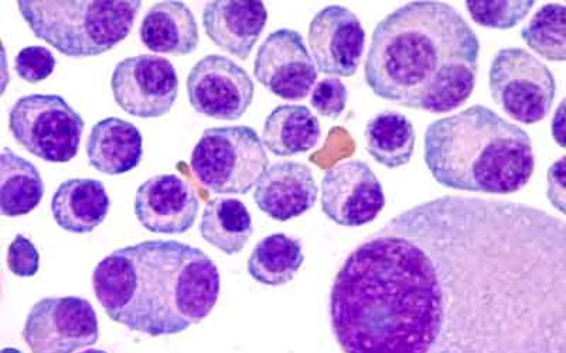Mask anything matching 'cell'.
<instances>
[{
    "instance_id": "1",
    "label": "cell",
    "mask_w": 566,
    "mask_h": 353,
    "mask_svg": "<svg viewBox=\"0 0 566 353\" xmlns=\"http://www.w3.org/2000/svg\"><path fill=\"white\" fill-rule=\"evenodd\" d=\"M343 353H566V222L441 196L363 242L331 292Z\"/></svg>"
},
{
    "instance_id": "2",
    "label": "cell",
    "mask_w": 566,
    "mask_h": 353,
    "mask_svg": "<svg viewBox=\"0 0 566 353\" xmlns=\"http://www.w3.org/2000/svg\"><path fill=\"white\" fill-rule=\"evenodd\" d=\"M479 55L476 33L451 4L407 3L374 29L366 81L377 97L448 114L472 95Z\"/></svg>"
},
{
    "instance_id": "3",
    "label": "cell",
    "mask_w": 566,
    "mask_h": 353,
    "mask_svg": "<svg viewBox=\"0 0 566 353\" xmlns=\"http://www.w3.org/2000/svg\"><path fill=\"white\" fill-rule=\"evenodd\" d=\"M94 291L111 320L149 336L176 335L219 301V267L199 247L176 240L126 246L95 267Z\"/></svg>"
},
{
    "instance_id": "4",
    "label": "cell",
    "mask_w": 566,
    "mask_h": 353,
    "mask_svg": "<svg viewBox=\"0 0 566 353\" xmlns=\"http://www.w3.org/2000/svg\"><path fill=\"white\" fill-rule=\"evenodd\" d=\"M424 161L448 189L494 195L523 190L535 168L530 135L483 105L429 125Z\"/></svg>"
},
{
    "instance_id": "5",
    "label": "cell",
    "mask_w": 566,
    "mask_h": 353,
    "mask_svg": "<svg viewBox=\"0 0 566 353\" xmlns=\"http://www.w3.org/2000/svg\"><path fill=\"white\" fill-rule=\"evenodd\" d=\"M35 38L67 57H97L133 32L140 0H19Z\"/></svg>"
},
{
    "instance_id": "6",
    "label": "cell",
    "mask_w": 566,
    "mask_h": 353,
    "mask_svg": "<svg viewBox=\"0 0 566 353\" xmlns=\"http://www.w3.org/2000/svg\"><path fill=\"white\" fill-rule=\"evenodd\" d=\"M191 170L216 194L245 195L270 168L264 141L248 126L205 130L191 151Z\"/></svg>"
},
{
    "instance_id": "7",
    "label": "cell",
    "mask_w": 566,
    "mask_h": 353,
    "mask_svg": "<svg viewBox=\"0 0 566 353\" xmlns=\"http://www.w3.org/2000/svg\"><path fill=\"white\" fill-rule=\"evenodd\" d=\"M85 122L60 95L34 94L20 98L9 114L14 140L35 158L64 164L78 153Z\"/></svg>"
},
{
    "instance_id": "8",
    "label": "cell",
    "mask_w": 566,
    "mask_h": 353,
    "mask_svg": "<svg viewBox=\"0 0 566 353\" xmlns=\"http://www.w3.org/2000/svg\"><path fill=\"white\" fill-rule=\"evenodd\" d=\"M489 87L504 114L524 125L547 118L557 94V83L547 65L520 47L495 54Z\"/></svg>"
},
{
    "instance_id": "9",
    "label": "cell",
    "mask_w": 566,
    "mask_h": 353,
    "mask_svg": "<svg viewBox=\"0 0 566 353\" xmlns=\"http://www.w3.org/2000/svg\"><path fill=\"white\" fill-rule=\"evenodd\" d=\"M23 338L32 353H73L97 344L98 317L80 297H50L30 310Z\"/></svg>"
},
{
    "instance_id": "10",
    "label": "cell",
    "mask_w": 566,
    "mask_h": 353,
    "mask_svg": "<svg viewBox=\"0 0 566 353\" xmlns=\"http://www.w3.org/2000/svg\"><path fill=\"white\" fill-rule=\"evenodd\" d=\"M115 103L140 119L170 113L179 95L174 64L159 55L142 54L123 60L111 77Z\"/></svg>"
},
{
    "instance_id": "11",
    "label": "cell",
    "mask_w": 566,
    "mask_h": 353,
    "mask_svg": "<svg viewBox=\"0 0 566 353\" xmlns=\"http://www.w3.org/2000/svg\"><path fill=\"white\" fill-rule=\"evenodd\" d=\"M247 71L224 55L201 58L187 77V95L197 113L217 120H239L254 100Z\"/></svg>"
},
{
    "instance_id": "12",
    "label": "cell",
    "mask_w": 566,
    "mask_h": 353,
    "mask_svg": "<svg viewBox=\"0 0 566 353\" xmlns=\"http://www.w3.org/2000/svg\"><path fill=\"white\" fill-rule=\"evenodd\" d=\"M386 206L380 180L361 160L327 170L322 180V210L328 220L347 228L370 224Z\"/></svg>"
},
{
    "instance_id": "13",
    "label": "cell",
    "mask_w": 566,
    "mask_h": 353,
    "mask_svg": "<svg viewBox=\"0 0 566 353\" xmlns=\"http://www.w3.org/2000/svg\"><path fill=\"white\" fill-rule=\"evenodd\" d=\"M317 73L315 60L295 30H276L258 50L255 78L282 99H305L317 81Z\"/></svg>"
},
{
    "instance_id": "14",
    "label": "cell",
    "mask_w": 566,
    "mask_h": 353,
    "mask_svg": "<svg viewBox=\"0 0 566 353\" xmlns=\"http://www.w3.org/2000/svg\"><path fill=\"white\" fill-rule=\"evenodd\" d=\"M310 47L317 71L335 77H352L360 67L366 32L350 9L333 4L313 18Z\"/></svg>"
},
{
    "instance_id": "15",
    "label": "cell",
    "mask_w": 566,
    "mask_h": 353,
    "mask_svg": "<svg viewBox=\"0 0 566 353\" xmlns=\"http://www.w3.org/2000/svg\"><path fill=\"white\" fill-rule=\"evenodd\" d=\"M136 218L151 234L181 235L193 228L200 203L189 181L176 174H160L136 191Z\"/></svg>"
},
{
    "instance_id": "16",
    "label": "cell",
    "mask_w": 566,
    "mask_h": 353,
    "mask_svg": "<svg viewBox=\"0 0 566 353\" xmlns=\"http://www.w3.org/2000/svg\"><path fill=\"white\" fill-rule=\"evenodd\" d=\"M317 195L315 176L306 164L282 161L272 164L258 181L254 200L270 218L286 222L311 211Z\"/></svg>"
},
{
    "instance_id": "17",
    "label": "cell",
    "mask_w": 566,
    "mask_h": 353,
    "mask_svg": "<svg viewBox=\"0 0 566 353\" xmlns=\"http://www.w3.org/2000/svg\"><path fill=\"white\" fill-rule=\"evenodd\" d=\"M268 22L265 4L254 0H216L203 10L207 35L222 52L245 62Z\"/></svg>"
},
{
    "instance_id": "18",
    "label": "cell",
    "mask_w": 566,
    "mask_h": 353,
    "mask_svg": "<svg viewBox=\"0 0 566 353\" xmlns=\"http://www.w3.org/2000/svg\"><path fill=\"white\" fill-rule=\"evenodd\" d=\"M144 138L128 120L106 118L94 125L87 140L90 164L106 175H123L138 168Z\"/></svg>"
},
{
    "instance_id": "19",
    "label": "cell",
    "mask_w": 566,
    "mask_h": 353,
    "mask_svg": "<svg viewBox=\"0 0 566 353\" xmlns=\"http://www.w3.org/2000/svg\"><path fill=\"white\" fill-rule=\"evenodd\" d=\"M140 40L150 52L187 55L199 45V26L185 2H158L142 20Z\"/></svg>"
},
{
    "instance_id": "20",
    "label": "cell",
    "mask_w": 566,
    "mask_h": 353,
    "mask_svg": "<svg viewBox=\"0 0 566 353\" xmlns=\"http://www.w3.org/2000/svg\"><path fill=\"white\" fill-rule=\"evenodd\" d=\"M109 206L105 185L93 179L64 181L52 200L54 221L71 234H90L97 229L108 216Z\"/></svg>"
},
{
    "instance_id": "21",
    "label": "cell",
    "mask_w": 566,
    "mask_h": 353,
    "mask_svg": "<svg viewBox=\"0 0 566 353\" xmlns=\"http://www.w3.org/2000/svg\"><path fill=\"white\" fill-rule=\"evenodd\" d=\"M321 124L310 108L281 105L268 116L262 141L277 158H292L315 149L321 141Z\"/></svg>"
},
{
    "instance_id": "22",
    "label": "cell",
    "mask_w": 566,
    "mask_h": 353,
    "mask_svg": "<svg viewBox=\"0 0 566 353\" xmlns=\"http://www.w3.org/2000/svg\"><path fill=\"white\" fill-rule=\"evenodd\" d=\"M252 234V216L242 201L216 196L207 203L200 222V235L207 244L226 255H237Z\"/></svg>"
},
{
    "instance_id": "23",
    "label": "cell",
    "mask_w": 566,
    "mask_h": 353,
    "mask_svg": "<svg viewBox=\"0 0 566 353\" xmlns=\"http://www.w3.org/2000/svg\"><path fill=\"white\" fill-rule=\"evenodd\" d=\"M44 183L38 168L22 156L4 148L0 156V212L9 218L28 215L38 208Z\"/></svg>"
},
{
    "instance_id": "24",
    "label": "cell",
    "mask_w": 566,
    "mask_h": 353,
    "mask_svg": "<svg viewBox=\"0 0 566 353\" xmlns=\"http://www.w3.org/2000/svg\"><path fill=\"white\" fill-rule=\"evenodd\" d=\"M364 136L368 153L384 168L398 169L411 161L417 135L406 115L396 110L378 114L367 124Z\"/></svg>"
},
{
    "instance_id": "25",
    "label": "cell",
    "mask_w": 566,
    "mask_h": 353,
    "mask_svg": "<svg viewBox=\"0 0 566 353\" xmlns=\"http://www.w3.org/2000/svg\"><path fill=\"white\" fill-rule=\"evenodd\" d=\"M305 256L302 242L285 234H274L258 242L250 259L248 274L265 286H283L300 271Z\"/></svg>"
},
{
    "instance_id": "26",
    "label": "cell",
    "mask_w": 566,
    "mask_h": 353,
    "mask_svg": "<svg viewBox=\"0 0 566 353\" xmlns=\"http://www.w3.org/2000/svg\"><path fill=\"white\" fill-rule=\"evenodd\" d=\"M522 38L548 62H566V7L544 4L522 30Z\"/></svg>"
},
{
    "instance_id": "27",
    "label": "cell",
    "mask_w": 566,
    "mask_h": 353,
    "mask_svg": "<svg viewBox=\"0 0 566 353\" xmlns=\"http://www.w3.org/2000/svg\"><path fill=\"white\" fill-rule=\"evenodd\" d=\"M534 8L530 2H492V0H468L467 9L470 17L489 29L507 30L522 23L530 10Z\"/></svg>"
},
{
    "instance_id": "28",
    "label": "cell",
    "mask_w": 566,
    "mask_h": 353,
    "mask_svg": "<svg viewBox=\"0 0 566 353\" xmlns=\"http://www.w3.org/2000/svg\"><path fill=\"white\" fill-rule=\"evenodd\" d=\"M55 68V58L49 49L30 45L20 50L14 60V69L20 78L29 84H39L48 79Z\"/></svg>"
},
{
    "instance_id": "29",
    "label": "cell",
    "mask_w": 566,
    "mask_h": 353,
    "mask_svg": "<svg viewBox=\"0 0 566 353\" xmlns=\"http://www.w3.org/2000/svg\"><path fill=\"white\" fill-rule=\"evenodd\" d=\"M348 90L338 78L318 81L312 90L311 104L316 113L328 119H337L346 109Z\"/></svg>"
},
{
    "instance_id": "30",
    "label": "cell",
    "mask_w": 566,
    "mask_h": 353,
    "mask_svg": "<svg viewBox=\"0 0 566 353\" xmlns=\"http://www.w3.org/2000/svg\"><path fill=\"white\" fill-rule=\"evenodd\" d=\"M8 267L12 275L18 277L38 275L40 267L39 250L27 236L18 235L9 245Z\"/></svg>"
},
{
    "instance_id": "31",
    "label": "cell",
    "mask_w": 566,
    "mask_h": 353,
    "mask_svg": "<svg viewBox=\"0 0 566 353\" xmlns=\"http://www.w3.org/2000/svg\"><path fill=\"white\" fill-rule=\"evenodd\" d=\"M547 199L560 214L566 215V156L551 164L547 173Z\"/></svg>"
},
{
    "instance_id": "32",
    "label": "cell",
    "mask_w": 566,
    "mask_h": 353,
    "mask_svg": "<svg viewBox=\"0 0 566 353\" xmlns=\"http://www.w3.org/2000/svg\"><path fill=\"white\" fill-rule=\"evenodd\" d=\"M551 132H553L555 143L566 150V98L555 110L553 124H551Z\"/></svg>"
},
{
    "instance_id": "33",
    "label": "cell",
    "mask_w": 566,
    "mask_h": 353,
    "mask_svg": "<svg viewBox=\"0 0 566 353\" xmlns=\"http://www.w3.org/2000/svg\"><path fill=\"white\" fill-rule=\"evenodd\" d=\"M0 353H22L20 352L19 350H14V347H4V350H2V352Z\"/></svg>"
},
{
    "instance_id": "34",
    "label": "cell",
    "mask_w": 566,
    "mask_h": 353,
    "mask_svg": "<svg viewBox=\"0 0 566 353\" xmlns=\"http://www.w3.org/2000/svg\"><path fill=\"white\" fill-rule=\"evenodd\" d=\"M81 353H108V352L101 351V350H87V351H84V352H81Z\"/></svg>"
}]
</instances>
